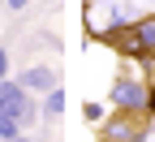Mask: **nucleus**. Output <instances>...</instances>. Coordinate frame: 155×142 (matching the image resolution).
<instances>
[{
  "label": "nucleus",
  "mask_w": 155,
  "mask_h": 142,
  "mask_svg": "<svg viewBox=\"0 0 155 142\" xmlns=\"http://www.w3.org/2000/svg\"><path fill=\"white\" fill-rule=\"evenodd\" d=\"M99 39H104V43H112V48H121V52L134 56V60H155V13L138 17V22H129V26L104 30Z\"/></svg>",
  "instance_id": "1"
},
{
  "label": "nucleus",
  "mask_w": 155,
  "mask_h": 142,
  "mask_svg": "<svg viewBox=\"0 0 155 142\" xmlns=\"http://www.w3.org/2000/svg\"><path fill=\"white\" fill-rule=\"evenodd\" d=\"M108 104H112V112L147 116V112H155V91H151V82H142V78H134V73H116V82L108 91Z\"/></svg>",
  "instance_id": "2"
},
{
  "label": "nucleus",
  "mask_w": 155,
  "mask_h": 142,
  "mask_svg": "<svg viewBox=\"0 0 155 142\" xmlns=\"http://www.w3.org/2000/svg\"><path fill=\"white\" fill-rule=\"evenodd\" d=\"M0 108H5L22 129H30V125H35V116H39L30 91H26L22 82H13V78H0Z\"/></svg>",
  "instance_id": "3"
},
{
  "label": "nucleus",
  "mask_w": 155,
  "mask_h": 142,
  "mask_svg": "<svg viewBox=\"0 0 155 142\" xmlns=\"http://www.w3.org/2000/svg\"><path fill=\"white\" fill-rule=\"evenodd\" d=\"M142 134H147V125L138 112H112L99 129V142H142Z\"/></svg>",
  "instance_id": "4"
},
{
  "label": "nucleus",
  "mask_w": 155,
  "mask_h": 142,
  "mask_svg": "<svg viewBox=\"0 0 155 142\" xmlns=\"http://www.w3.org/2000/svg\"><path fill=\"white\" fill-rule=\"evenodd\" d=\"M17 82H22L26 91L48 95V91L56 86V69H52V65H30V69H22V73H17Z\"/></svg>",
  "instance_id": "5"
},
{
  "label": "nucleus",
  "mask_w": 155,
  "mask_h": 142,
  "mask_svg": "<svg viewBox=\"0 0 155 142\" xmlns=\"http://www.w3.org/2000/svg\"><path fill=\"white\" fill-rule=\"evenodd\" d=\"M39 112H43L48 121H56V116L65 112V86H61V82H56V86H52V91L43 95V108H39Z\"/></svg>",
  "instance_id": "6"
},
{
  "label": "nucleus",
  "mask_w": 155,
  "mask_h": 142,
  "mask_svg": "<svg viewBox=\"0 0 155 142\" xmlns=\"http://www.w3.org/2000/svg\"><path fill=\"white\" fill-rule=\"evenodd\" d=\"M17 134H22V125H17V121H13L5 108H0V138H5V142H13Z\"/></svg>",
  "instance_id": "7"
},
{
  "label": "nucleus",
  "mask_w": 155,
  "mask_h": 142,
  "mask_svg": "<svg viewBox=\"0 0 155 142\" xmlns=\"http://www.w3.org/2000/svg\"><path fill=\"white\" fill-rule=\"evenodd\" d=\"M0 78H9V52L0 48Z\"/></svg>",
  "instance_id": "8"
},
{
  "label": "nucleus",
  "mask_w": 155,
  "mask_h": 142,
  "mask_svg": "<svg viewBox=\"0 0 155 142\" xmlns=\"http://www.w3.org/2000/svg\"><path fill=\"white\" fill-rule=\"evenodd\" d=\"M9 9H30V0H5Z\"/></svg>",
  "instance_id": "9"
},
{
  "label": "nucleus",
  "mask_w": 155,
  "mask_h": 142,
  "mask_svg": "<svg viewBox=\"0 0 155 142\" xmlns=\"http://www.w3.org/2000/svg\"><path fill=\"white\" fill-rule=\"evenodd\" d=\"M13 142H35V138H26V134H17V138H13Z\"/></svg>",
  "instance_id": "10"
},
{
  "label": "nucleus",
  "mask_w": 155,
  "mask_h": 142,
  "mask_svg": "<svg viewBox=\"0 0 155 142\" xmlns=\"http://www.w3.org/2000/svg\"><path fill=\"white\" fill-rule=\"evenodd\" d=\"M0 5H5V0H0Z\"/></svg>",
  "instance_id": "11"
}]
</instances>
